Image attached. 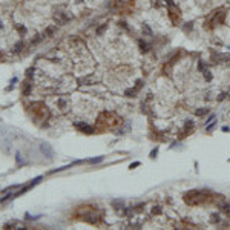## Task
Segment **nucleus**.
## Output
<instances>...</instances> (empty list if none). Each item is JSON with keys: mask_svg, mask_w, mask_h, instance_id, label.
<instances>
[{"mask_svg": "<svg viewBox=\"0 0 230 230\" xmlns=\"http://www.w3.org/2000/svg\"><path fill=\"white\" fill-rule=\"evenodd\" d=\"M212 20H210V28H216V26L223 25L224 19H225V9H219L216 11L215 14H212Z\"/></svg>", "mask_w": 230, "mask_h": 230, "instance_id": "obj_2", "label": "nucleus"}, {"mask_svg": "<svg viewBox=\"0 0 230 230\" xmlns=\"http://www.w3.org/2000/svg\"><path fill=\"white\" fill-rule=\"evenodd\" d=\"M32 74H34V68H31V69H28V71H26V77H28V78H31V77H32Z\"/></svg>", "mask_w": 230, "mask_h": 230, "instance_id": "obj_20", "label": "nucleus"}, {"mask_svg": "<svg viewBox=\"0 0 230 230\" xmlns=\"http://www.w3.org/2000/svg\"><path fill=\"white\" fill-rule=\"evenodd\" d=\"M157 153H158V147H155L152 152H150V158H157Z\"/></svg>", "mask_w": 230, "mask_h": 230, "instance_id": "obj_21", "label": "nucleus"}, {"mask_svg": "<svg viewBox=\"0 0 230 230\" xmlns=\"http://www.w3.org/2000/svg\"><path fill=\"white\" fill-rule=\"evenodd\" d=\"M221 210L225 212V213H227V215L230 216V202H225L224 206H221Z\"/></svg>", "mask_w": 230, "mask_h": 230, "instance_id": "obj_13", "label": "nucleus"}, {"mask_svg": "<svg viewBox=\"0 0 230 230\" xmlns=\"http://www.w3.org/2000/svg\"><path fill=\"white\" fill-rule=\"evenodd\" d=\"M104 160V157H98V158H91L89 163H92V164H97V163H101Z\"/></svg>", "mask_w": 230, "mask_h": 230, "instance_id": "obj_15", "label": "nucleus"}, {"mask_svg": "<svg viewBox=\"0 0 230 230\" xmlns=\"http://www.w3.org/2000/svg\"><path fill=\"white\" fill-rule=\"evenodd\" d=\"M143 32H144L146 35H152V29H150L147 25H143Z\"/></svg>", "mask_w": 230, "mask_h": 230, "instance_id": "obj_16", "label": "nucleus"}, {"mask_svg": "<svg viewBox=\"0 0 230 230\" xmlns=\"http://www.w3.org/2000/svg\"><path fill=\"white\" fill-rule=\"evenodd\" d=\"M213 120H215V115H209V118L206 120V124H210V123L213 121Z\"/></svg>", "mask_w": 230, "mask_h": 230, "instance_id": "obj_22", "label": "nucleus"}, {"mask_svg": "<svg viewBox=\"0 0 230 230\" xmlns=\"http://www.w3.org/2000/svg\"><path fill=\"white\" fill-rule=\"evenodd\" d=\"M204 78H206L207 81H212V78H213V77H212V72H210L209 69H206V71H204Z\"/></svg>", "mask_w": 230, "mask_h": 230, "instance_id": "obj_14", "label": "nucleus"}, {"mask_svg": "<svg viewBox=\"0 0 230 230\" xmlns=\"http://www.w3.org/2000/svg\"><path fill=\"white\" fill-rule=\"evenodd\" d=\"M210 196H212L210 190H189L184 195V202L189 206H198L202 204L204 201H209Z\"/></svg>", "mask_w": 230, "mask_h": 230, "instance_id": "obj_1", "label": "nucleus"}, {"mask_svg": "<svg viewBox=\"0 0 230 230\" xmlns=\"http://www.w3.org/2000/svg\"><path fill=\"white\" fill-rule=\"evenodd\" d=\"M130 5V0H115V6L117 8H124Z\"/></svg>", "mask_w": 230, "mask_h": 230, "instance_id": "obj_9", "label": "nucleus"}, {"mask_svg": "<svg viewBox=\"0 0 230 230\" xmlns=\"http://www.w3.org/2000/svg\"><path fill=\"white\" fill-rule=\"evenodd\" d=\"M32 106V110H34V114L37 115L38 118H46L48 117V108L45 104H38V103H35V104H31Z\"/></svg>", "mask_w": 230, "mask_h": 230, "instance_id": "obj_3", "label": "nucleus"}, {"mask_svg": "<svg viewBox=\"0 0 230 230\" xmlns=\"http://www.w3.org/2000/svg\"><path fill=\"white\" fill-rule=\"evenodd\" d=\"M160 213H161V207H160V206H153L152 215H160Z\"/></svg>", "mask_w": 230, "mask_h": 230, "instance_id": "obj_17", "label": "nucleus"}, {"mask_svg": "<svg viewBox=\"0 0 230 230\" xmlns=\"http://www.w3.org/2000/svg\"><path fill=\"white\" fill-rule=\"evenodd\" d=\"M54 31H55L54 26H49V28H46V34L51 37V35H54Z\"/></svg>", "mask_w": 230, "mask_h": 230, "instance_id": "obj_18", "label": "nucleus"}, {"mask_svg": "<svg viewBox=\"0 0 230 230\" xmlns=\"http://www.w3.org/2000/svg\"><path fill=\"white\" fill-rule=\"evenodd\" d=\"M223 132H230V129H229L227 126H224V127H223Z\"/></svg>", "mask_w": 230, "mask_h": 230, "instance_id": "obj_24", "label": "nucleus"}, {"mask_svg": "<svg viewBox=\"0 0 230 230\" xmlns=\"http://www.w3.org/2000/svg\"><path fill=\"white\" fill-rule=\"evenodd\" d=\"M74 126L77 127V129H80L81 132H86V134H92V130H94L91 126H87L86 123H75Z\"/></svg>", "mask_w": 230, "mask_h": 230, "instance_id": "obj_7", "label": "nucleus"}, {"mask_svg": "<svg viewBox=\"0 0 230 230\" xmlns=\"http://www.w3.org/2000/svg\"><path fill=\"white\" fill-rule=\"evenodd\" d=\"M141 87H143V81L138 80V83H137L135 87H132V89H127V91H126V95H127V97H135L137 92H138Z\"/></svg>", "mask_w": 230, "mask_h": 230, "instance_id": "obj_6", "label": "nucleus"}, {"mask_svg": "<svg viewBox=\"0 0 230 230\" xmlns=\"http://www.w3.org/2000/svg\"><path fill=\"white\" fill-rule=\"evenodd\" d=\"M138 45H140V48H141V51H143V52H149V51H150V45H149L147 42L138 40Z\"/></svg>", "mask_w": 230, "mask_h": 230, "instance_id": "obj_8", "label": "nucleus"}, {"mask_svg": "<svg viewBox=\"0 0 230 230\" xmlns=\"http://www.w3.org/2000/svg\"><path fill=\"white\" fill-rule=\"evenodd\" d=\"M54 17H55V22H57V23H60V25H63V23H66V22L69 20V17L66 15L63 11H55Z\"/></svg>", "mask_w": 230, "mask_h": 230, "instance_id": "obj_5", "label": "nucleus"}, {"mask_svg": "<svg viewBox=\"0 0 230 230\" xmlns=\"http://www.w3.org/2000/svg\"><path fill=\"white\" fill-rule=\"evenodd\" d=\"M22 92H23L25 95H29V94H31V83H29L28 80L23 83V89H22Z\"/></svg>", "mask_w": 230, "mask_h": 230, "instance_id": "obj_10", "label": "nucleus"}, {"mask_svg": "<svg viewBox=\"0 0 230 230\" xmlns=\"http://www.w3.org/2000/svg\"><path fill=\"white\" fill-rule=\"evenodd\" d=\"M138 166H140V161H135V163L130 164V169H135V167H138Z\"/></svg>", "mask_w": 230, "mask_h": 230, "instance_id": "obj_23", "label": "nucleus"}, {"mask_svg": "<svg viewBox=\"0 0 230 230\" xmlns=\"http://www.w3.org/2000/svg\"><path fill=\"white\" fill-rule=\"evenodd\" d=\"M23 45H25L23 42H19V43H15V46H14V52H15V54H19V52H20L22 49H23V48H25Z\"/></svg>", "mask_w": 230, "mask_h": 230, "instance_id": "obj_12", "label": "nucleus"}, {"mask_svg": "<svg viewBox=\"0 0 230 230\" xmlns=\"http://www.w3.org/2000/svg\"><path fill=\"white\" fill-rule=\"evenodd\" d=\"M108 28V25H103V26H100L98 29H97V34H103V31Z\"/></svg>", "mask_w": 230, "mask_h": 230, "instance_id": "obj_19", "label": "nucleus"}, {"mask_svg": "<svg viewBox=\"0 0 230 230\" xmlns=\"http://www.w3.org/2000/svg\"><path fill=\"white\" fill-rule=\"evenodd\" d=\"M209 114V109L207 108H201V109H196L195 110V115L196 117H202V115H207Z\"/></svg>", "mask_w": 230, "mask_h": 230, "instance_id": "obj_11", "label": "nucleus"}, {"mask_svg": "<svg viewBox=\"0 0 230 230\" xmlns=\"http://www.w3.org/2000/svg\"><path fill=\"white\" fill-rule=\"evenodd\" d=\"M169 14H170V17H172V19H174V22H175V23L178 22L180 15H181V14H180V9H178V8H176V6H175L172 2H169Z\"/></svg>", "mask_w": 230, "mask_h": 230, "instance_id": "obj_4", "label": "nucleus"}]
</instances>
